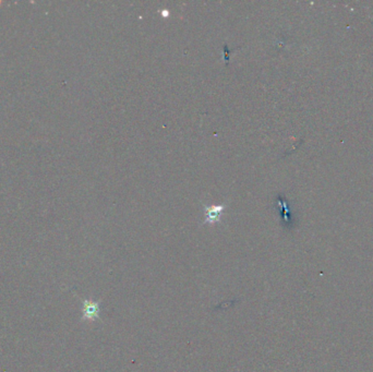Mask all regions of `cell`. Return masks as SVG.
<instances>
[{"instance_id": "obj_2", "label": "cell", "mask_w": 373, "mask_h": 372, "mask_svg": "<svg viewBox=\"0 0 373 372\" xmlns=\"http://www.w3.org/2000/svg\"><path fill=\"white\" fill-rule=\"evenodd\" d=\"M204 210L206 212V218L204 220V223H208V224H215L217 222H220V214L223 213L225 210V204L221 205H211V206H205Z\"/></svg>"}, {"instance_id": "obj_1", "label": "cell", "mask_w": 373, "mask_h": 372, "mask_svg": "<svg viewBox=\"0 0 373 372\" xmlns=\"http://www.w3.org/2000/svg\"><path fill=\"white\" fill-rule=\"evenodd\" d=\"M83 320L95 321L100 317V304L92 299H84L82 305Z\"/></svg>"}, {"instance_id": "obj_3", "label": "cell", "mask_w": 373, "mask_h": 372, "mask_svg": "<svg viewBox=\"0 0 373 372\" xmlns=\"http://www.w3.org/2000/svg\"><path fill=\"white\" fill-rule=\"evenodd\" d=\"M276 202L279 206V209H281V214H282V219L284 220V222H286V223L289 222V219H288V207H287L286 199L282 196H278Z\"/></svg>"}]
</instances>
